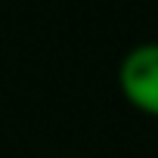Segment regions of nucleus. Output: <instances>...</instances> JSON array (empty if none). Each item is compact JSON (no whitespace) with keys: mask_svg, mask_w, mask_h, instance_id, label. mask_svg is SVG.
I'll return each mask as SVG.
<instances>
[{"mask_svg":"<svg viewBox=\"0 0 158 158\" xmlns=\"http://www.w3.org/2000/svg\"><path fill=\"white\" fill-rule=\"evenodd\" d=\"M118 87L133 109L158 118V40H143L124 53Z\"/></svg>","mask_w":158,"mask_h":158,"instance_id":"f257e3e1","label":"nucleus"},{"mask_svg":"<svg viewBox=\"0 0 158 158\" xmlns=\"http://www.w3.org/2000/svg\"><path fill=\"white\" fill-rule=\"evenodd\" d=\"M65 158H74V155H65Z\"/></svg>","mask_w":158,"mask_h":158,"instance_id":"f03ea898","label":"nucleus"}]
</instances>
